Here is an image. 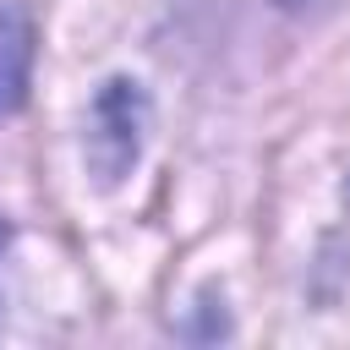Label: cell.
Here are the masks:
<instances>
[{
	"instance_id": "7a4b0ae2",
	"label": "cell",
	"mask_w": 350,
	"mask_h": 350,
	"mask_svg": "<svg viewBox=\"0 0 350 350\" xmlns=\"http://www.w3.org/2000/svg\"><path fill=\"white\" fill-rule=\"evenodd\" d=\"M33 71V22L22 5H0V120L22 109Z\"/></svg>"
},
{
	"instance_id": "6da1fadb",
	"label": "cell",
	"mask_w": 350,
	"mask_h": 350,
	"mask_svg": "<svg viewBox=\"0 0 350 350\" xmlns=\"http://www.w3.org/2000/svg\"><path fill=\"white\" fill-rule=\"evenodd\" d=\"M142 115H148V109H142V93H137L131 82H109V88L98 93L88 153H93V164H98L104 180H120L126 164L137 159V148H142Z\"/></svg>"
}]
</instances>
